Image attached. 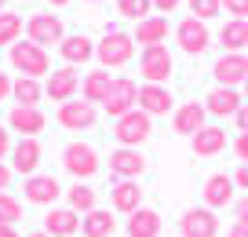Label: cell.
Returning <instances> with one entry per match:
<instances>
[{
  "instance_id": "74e56055",
  "label": "cell",
  "mask_w": 248,
  "mask_h": 237,
  "mask_svg": "<svg viewBox=\"0 0 248 237\" xmlns=\"http://www.w3.org/2000/svg\"><path fill=\"white\" fill-rule=\"evenodd\" d=\"M4 157H11V131L8 128H0V161Z\"/></svg>"
},
{
  "instance_id": "8fae6325",
  "label": "cell",
  "mask_w": 248,
  "mask_h": 237,
  "mask_svg": "<svg viewBox=\"0 0 248 237\" xmlns=\"http://www.w3.org/2000/svg\"><path fill=\"white\" fill-rule=\"evenodd\" d=\"M77 88H80V77H77V69L73 66H62V69H51L47 73V84H44V95L51 102H70L73 95H77Z\"/></svg>"
},
{
  "instance_id": "d6a6232c",
  "label": "cell",
  "mask_w": 248,
  "mask_h": 237,
  "mask_svg": "<svg viewBox=\"0 0 248 237\" xmlns=\"http://www.w3.org/2000/svg\"><path fill=\"white\" fill-rule=\"evenodd\" d=\"M18 219H22V205L8 190H0V226H15Z\"/></svg>"
},
{
  "instance_id": "83f0119b",
  "label": "cell",
  "mask_w": 248,
  "mask_h": 237,
  "mask_svg": "<svg viewBox=\"0 0 248 237\" xmlns=\"http://www.w3.org/2000/svg\"><path fill=\"white\" fill-rule=\"evenodd\" d=\"M109 88H113V77H109V69H95V73H88V77H84V102H92V106L106 102Z\"/></svg>"
},
{
  "instance_id": "8d00e7d4",
  "label": "cell",
  "mask_w": 248,
  "mask_h": 237,
  "mask_svg": "<svg viewBox=\"0 0 248 237\" xmlns=\"http://www.w3.org/2000/svg\"><path fill=\"white\" fill-rule=\"evenodd\" d=\"M233 153H237L241 164H248V131H241V135L233 139Z\"/></svg>"
},
{
  "instance_id": "f546056e",
  "label": "cell",
  "mask_w": 248,
  "mask_h": 237,
  "mask_svg": "<svg viewBox=\"0 0 248 237\" xmlns=\"http://www.w3.org/2000/svg\"><path fill=\"white\" fill-rule=\"evenodd\" d=\"M11 95H15L18 106H37L44 88H40V80H33V77H18L15 84H11Z\"/></svg>"
},
{
  "instance_id": "9a60e30c",
  "label": "cell",
  "mask_w": 248,
  "mask_h": 237,
  "mask_svg": "<svg viewBox=\"0 0 248 237\" xmlns=\"http://www.w3.org/2000/svg\"><path fill=\"white\" fill-rule=\"evenodd\" d=\"M22 193H26L30 205H55L59 193H62V186H59L55 175H30L26 186H22Z\"/></svg>"
},
{
  "instance_id": "8992f818",
  "label": "cell",
  "mask_w": 248,
  "mask_h": 237,
  "mask_svg": "<svg viewBox=\"0 0 248 237\" xmlns=\"http://www.w3.org/2000/svg\"><path fill=\"white\" fill-rule=\"evenodd\" d=\"M139 102V84H135L132 77H113V88H109V95H106V113L113 117V121H121L124 113H132V110H139L135 106Z\"/></svg>"
},
{
  "instance_id": "ac0fdd59",
  "label": "cell",
  "mask_w": 248,
  "mask_h": 237,
  "mask_svg": "<svg viewBox=\"0 0 248 237\" xmlns=\"http://www.w3.org/2000/svg\"><path fill=\"white\" fill-rule=\"evenodd\" d=\"M109 205H113V212H124V215H132L142 208V190L135 179H121V183L109 190Z\"/></svg>"
},
{
  "instance_id": "4fadbf2b",
  "label": "cell",
  "mask_w": 248,
  "mask_h": 237,
  "mask_svg": "<svg viewBox=\"0 0 248 237\" xmlns=\"http://www.w3.org/2000/svg\"><path fill=\"white\" fill-rule=\"evenodd\" d=\"M109 172L117 179H139L146 172V157L139 150H132V146H121V150L109 153Z\"/></svg>"
},
{
  "instance_id": "5bb4252c",
  "label": "cell",
  "mask_w": 248,
  "mask_h": 237,
  "mask_svg": "<svg viewBox=\"0 0 248 237\" xmlns=\"http://www.w3.org/2000/svg\"><path fill=\"white\" fill-rule=\"evenodd\" d=\"M8 124L11 131H18L22 139H37V131H44V113H40V106H11L8 113Z\"/></svg>"
},
{
  "instance_id": "52a82bcc",
  "label": "cell",
  "mask_w": 248,
  "mask_h": 237,
  "mask_svg": "<svg viewBox=\"0 0 248 237\" xmlns=\"http://www.w3.org/2000/svg\"><path fill=\"white\" fill-rule=\"evenodd\" d=\"M175 40H179V47H183L190 59H197V55H204L208 51V44H212V33H208V22H201V18H183V22L175 26Z\"/></svg>"
},
{
  "instance_id": "f1b7e54d",
  "label": "cell",
  "mask_w": 248,
  "mask_h": 237,
  "mask_svg": "<svg viewBox=\"0 0 248 237\" xmlns=\"http://www.w3.org/2000/svg\"><path fill=\"white\" fill-rule=\"evenodd\" d=\"M219 40H223L226 51H245L248 47V18H230L219 30Z\"/></svg>"
},
{
  "instance_id": "cb8c5ba5",
  "label": "cell",
  "mask_w": 248,
  "mask_h": 237,
  "mask_svg": "<svg viewBox=\"0 0 248 237\" xmlns=\"http://www.w3.org/2000/svg\"><path fill=\"white\" fill-rule=\"evenodd\" d=\"M190 142H194V153H197V157H216L219 150H226V131L216 128V124H204V128L197 131Z\"/></svg>"
},
{
  "instance_id": "7bdbcfd3",
  "label": "cell",
  "mask_w": 248,
  "mask_h": 237,
  "mask_svg": "<svg viewBox=\"0 0 248 237\" xmlns=\"http://www.w3.org/2000/svg\"><path fill=\"white\" fill-rule=\"evenodd\" d=\"M237 131H248V102L237 110Z\"/></svg>"
},
{
  "instance_id": "e0dca14e",
  "label": "cell",
  "mask_w": 248,
  "mask_h": 237,
  "mask_svg": "<svg viewBox=\"0 0 248 237\" xmlns=\"http://www.w3.org/2000/svg\"><path fill=\"white\" fill-rule=\"evenodd\" d=\"M171 102L175 99H171V92L164 84H142L139 88V110L146 117H164L171 110Z\"/></svg>"
},
{
  "instance_id": "1f68e13d",
  "label": "cell",
  "mask_w": 248,
  "mask_h": 237,
  "mask_svg": "<svg viewBox=\"0 0 248 237\" xmlns=\"http://www.w3.org/2000/svg\"><path fill=\"white\" fill-rule=\"evenodd\" d=\"M18 37H22V18L0 11V44H18Z\"/></svg>"
},
{
  "instance_id": "bcb514c9",
  "label": "cell",
  "mask_w": 248,
  "mask_h": 237,
  "mask_svg": "<svg viewBox=\"0 0 248 237\" xmlns=\"http://www.w3.org/2000/svg\"><path fill=\"white\" fill-rule=\"evenodd\" d=\"M0 237H18V230L15 226H0Z\"/></svg>"
},
{
  "instance_id": "60d3db41",
  "label": "cell",
  "mask_w": 248,
  "mask_h": 237,
  "mask_svg": "<svg viewBox=\"0 0 248 237\" xmlns=\"http://www.w3.org/2000/svg\"><path fill=\"white\" fill-rule=\"evenodd\" d=\"M11 84H15V80H11L8 73H0V102H4V99L11 95Z\"/></svg>"
},
{
  "instance_id": "4316f807",
  "label": "cell",
  "mask_w": 248,
  "mask_h": 237,
  "mask_svg": "<svg viewBox=\"0 0 248 237\" xmlns=\"http://www.w3.org/2000/svg\"><path fill=\"white\" fill-rule=\"evenodd\" d=\"M80 230H84V237H113L117 219L106 212V208H95V212L80 215Z\"/></svg>"
},
{
  "instance_id": "5b68a950",
  "label": "cell",
  "mask_w": 248,
  "mask_h": 237,
  "mask_svg": "<svg viewBox=\"0 0 248 237\" xmlns=\"http://www.w3.org/2000/svg\"><path fill=\"white\" fill-rule=\"evenodd\" d=\"M175 69V59L164 44H154V47H142L139 55V73L146 77V84H164Z\"/></svg>"
},
{
  "instance_id": "681fc988",
  "label": "cell",
  "mask_w": 248,
  "mask_h": 237,
  "mask_svg": "<svg viewBox=\"0 0 248 237\" xmlns=\"http://www.w3.org/2000/svg\"><path fill=\"white\" fill-rule=\"evenodd\" d=\"M241 88H245V102H248V77H245V84H241Z\"/></svg>"
},
{
  "instance_id": "f6af8a7d",
  "label": "cell",
  "mask_w": 248,
  "mask_h": 237,
  "mask_svg": "<svg viewBox=\"0 0 248 237\" xmlns=\"http://www.w3.org/2000/svg\"><path fill=\"white\" fill-rule=\"evenodd\" d=\"M226 237H248V226H241V222H233V226L226 230Z\"/></svg>"
},
{
  "instance_id": "c3c4849f",
  "label": "cell",
  "mask_w": 248,
  "mask_h": 237,
  "mask_svg": "<svg viewBox=\"0 0 248 237\" xmlns=\"http://www.w3.org/2000/svg\"><path fill=\"white\" fill-rule=\"evenodd\" d=\"M30 237H47V234H44V230H33V234H30Z\"/></svg>"
},
{
  "instance_id": "3957f363",
  "label": "cell",
  "mask_w": 248,
  "mask_h": 237,
  "mask_svg": "<svg viewBox=\"0 0 248 237\" xmlns=\"http://www.w3.org/2000/svg\"><path fill=\"white\" fill-rule=\"evenodd\" d=\"M62 168L70 172L77 183H84V179L99 175L102 161H99V153H95V146H88V142H70L66 150H62Z\"/></svg>"
},
{
  "instance_id": "836d02e7",
  "label": "cell",
  "mask_w": 248,
  "mask_h": 237,
  "mask_svg": "<svg viewBox=\"0 0 248 237\" xmlns=\"http://www.w3.org/2000/svg\"><path fill=\"white\" fill-rule=\"evenodd\" d=\"M117 11H121L124 18H135V22H142V18H150L154 4H150V0H117Z\"/></svg>"
},
{
  "instance_id": "e575fe53",
  "label": "cell",
  "mask_w": 248,
  "mask_h": 237,
  "mask_svg": "<svg viewBox=\"0 0 248 237\" xmlns=\"http://www.w3.org/2000/svg\"><path fill=\"white\" fill-rule=\"evenodd\" d=\"M186 4H190L194 18H201V22H208V18H216L223 11V0H186Z\"/></svg>"
},
{
  "instance_id": "816d5d0a",
  "label": "cell",
  "mask_w": 248,
  "mask_h": 237,
  "mask_svg": "<svg viewBox=\"0 0 248 237\" xmlns=\"http://www.w3.org/2000/svg\"><path fill=\"white\" fill-rule=\"evenodd\" d=\"M92 4H99V0H92Z\"/></svg>"
},
{
  "instance_id": "d6986e66",
  "label": "cell",
  "mask_w": 248,
  "mask_h": 237,
  "mask_svg": "<svg viewBox=\"0 0 248 237\" xmlns=\"http://www.w3.org/2000/svg\"><path fill=\"white\" fill-rule=\"evenodd\" d=\"M233 201V175H226V172H216V175H208V183H204V208H226Z\"/></svg>"
},
{
  "instance_id": "d590c367",
  "label": "cell",
  "mask_w": 248,
  "mask_h": 237,
  "mask_svg": "<svg viewBox=\"0 0 248 237\" xmlns=\"http://www.w3.org/2000/svg\"><path fill=\"white\" fill-rule=\"evenodd\" d=\"M223 8L233 18H248V0H223Z\"/></svg>"
},
{
  "instance_id": "ffe728a7",
  "label": "cell",
  "mask_w": 248,
  "mask_h": 237,
  "mask_svg": "<svg viewBox=\"0 0 248 237\" xmlns=\"http://www.w3.org/2000/svg\"><path fill=\"white\" fill-rule=\"evenodd\" d=\"M80 230V215L73 208H51L44 219V234L47 237H73Z\"/></svg>"
},
{
  "instance_id": "f907efd6",
  "label": "cell",
  "mask_w": 248,
  "mask_h": 237,
  "mask_svg": "<svg viewBox=\"0 0 248 237\" xmlns=\"http://www.w3.org/2000/svg\"><path fill=\"white\" fill-rule=\"evenodd\" d=\"M4 4H8V0H0V11H4Z\"/></svg>"
},
{
  "instance_id": "603a6c76",
  "label": "cell",
  "mask_w": 248,
  "mask_h": 237,
  "mask_svg": "<svg viewBox=\"0 0 248 237\" xmlns=\"http://www.w3.org/2000/svg\"><path fill=\"white\" fill-rule=\"evenodd\" d=\"M204 117H208V110H204L201 102H186V106L175 110V131H179V135H190V139H194L197 131L204 128Z\"/></svg>"
},
{
  "instance_id": "b9f144b4",
  "label": "cell",
  "mask_w": 248,
  "mask_h": 237,
  "mask_svg": "<svg viewBox=\"0 0 248 237\" xmlns=\"http://www.w3.org/2000/svg\"><path fill=\"white\" fill-rule=\"evenodd\" d=\"M8 183H11V164L0 161V190H8Z\"/></svg>"
},
{
  "instance_id": "4dcf8cb0",
  "label": "cell",
  "mask_w": 248,
  "mask_h": 237,
  "mask_svg": "<svg viewBox=\"0 0 248 237\" xmlns=\"http://www.w3.org/2000/svg\"><path fill=\"white\" fill-rule=\"evenodd\" d=\"M66 197H70V208H73L77 215L95 212V190H92V186L77 183V186H70V190H66Z\"/></svg>"
},
{
  "instance_id": "7c38bea8",
  "label": "cell",
  "mask_w": 248,
  "mask_h": 237,
  "mask_svg": "<svg viewBox=\"0 0 248 237\" xmlns=\"http://www.w3.org/2000/svg\"><path fill=\"white\" fill-rule=\"evenodd\" d=\"M179 234L183 237H216L219 234V219L212 208H190L179 219Z\"/></svg>"
},
{
  "instance_id": "44dd1931",
  "label": "cell",
  "mask_w": 248,
  "mask_h": 237,
  "mask_svg": "<svg viewBox=\"0 0 248 237\" xmlns=\"http://www.w3.org/2000/svg\"><path fill=\"white\" fill-rule=\"evenodd\" d=\"M245 106V99L237 95V88H216V92L204 99V110H208L212 117H237V110Z\"/></svg>"
},
{
  "instance_id": "484cf974",
  "label": "cell",
  "mask_w": 248,
  "mask_h": 237,
  "mask_svg": "<svg viewBox=\"0 0 248 237\" xmlns=\"http://www.w3.org/2000/svg\"><path fill=\"white\" fill-rule=\"evenodd\" d=\"M161 234V215L154 208H139L128 215V237H157Z\"/></svg>"
},
{
  "instance_id": "7a4b0ae2",
  "label": "cell",
  "mask_w": 248,
  "mask_h": 237,
  "mask_svg": "<svg viewBox=\"0 0 248 237\" xmlns=\"http://www.w3.org/2000/svg\"><path fill=\"white\" fill-rule=\"evenodd\" d=\"M8 59H11V66L18 69V77H33V80L51 69L47 51L40 44H33V40H18V44H11L8 47Z\"/></svg>"
},
{
  "instance_id": "ba28073f",
  "label": "cell",
  "mask_w": 248,
  "mask_h": 237,
  "mask_svg": "<svg viewBox=\"0 0 248 237\" xmlns=\"http://www.w3.org/2000/svg\"><path fill=\"white\" fill-rule=\"evenodd\" d=\"M212 73H216L219 88H237L245 84L248 77V55L245 51H223L216 59V66H212Z\"/></svg>"
},
{
  "instance_id": "f35d334b",
  "label": "cell",
  "mask_w": 248,
  "mask_h": 237,
  "mask_svg": "<svg viewBox=\"0 0 248 237\" xmlns=\"http://www.w3.org/2000/svg\"><path fill=\"white\" fill-rule=\"evenodd\" d=\"M150 4H154L157 11H164V15H171V11H175L179 4H183V0H150Z\"/></svg>"
},
{
  "instance_id": "2e32d148",
  "label": "cell",
  "mask_w": 248,
  "mask_h": 237,
  "mask_svg": "<svg viewBox=\"0 0 248 237\" xmlns=\"http://www.w3.org/2000/svg\"><path fill=\"white\" fill-rule=\"evenodd\" d=\"M37 164H40V142L37 139H18V142L11 146V172L30 179L33 172H37Z\"/></svg>"
},
{
  "instance_id": "30bf717a",
  "label": "cell",
  "mask_w": 248,
  "mask_h": 237,
  "mask_svg": "<svg viewBox=\"0 0 248 237\" xmlns=\"http://www.w3.org/2000/svg\"><path fill=\"white\" fill-rule=\"evenodd\" d=\"M26 37L33 40V44H62V18L51 15V11H40V15H30V22H26Z\"/></svg>"
},
{
  "instance_id": "277c9868",
  "label": "cell",
  "mask_w": 248,
  "mask_h": 237,
  "mask_svg": "<svg viewBox=\"0 0 248 237\" xmlns=\"http://www.w3.org/2000/svg\"><path fill=\"white\" fill-rule=\"evenodd\" d=\"M150 131H154V117H146L142 110H132V113H124L121 121H117L113 139H117L121 146H132V150H139V146L150 139Z\"/></svg>"
},
{
  "instance_id": "d4e9b609",
  "label": "cell",
  "mask_w": 248,
  "mask_h": 237,
  "mask_svg": "<svg viewBox=\"0 0 248 237\" xmlns=\"http://www.w3.org/2000/svg\"><path fill=\"white\" fill-rule=\"evenodd\" d=\"M59 55H62L66 62H88V59H95V40H92V37H84V33L62 37Z\"/></svg>"
},
{
  "instance_id": "7402d4cb",
  "label": "cell",
  "mask_w": 248,
  "mask_h": 237,
  "mask_svg": "<svg viewBox=\"0 0 248 237\" xmlns=\"http://www.w3.org/2000/svg\"><path fill=\"white\" fill-rule=\"evenodd\" d=\"M135 44H142V47H154V44H164L168 40V18H161V15H150V18H142V22H135Z\"/></svg>"
},
{
  "instance_id": "ee69618b",
  "label": "cell",
  "mask_w": 248,
  "mask_h": 237,
  "mask_svg": "<svg viewBox=\"0 0 248 237\" xmlns=\"http://www.w3.org/2000/svg\"><path fill=\"white\" fill-rule=\"evenodd\" d=\"M237 222H241V226H248V197L237 205Z\"/></svg>"
},
{
  "instance_id": "6da1fadb",
  "label": "cell",
  "mask_w": 248,
  "mask_h": 237,
  "mask_svg": "<svg viewBox=\"0 0 248 237\" xmlns=\"http://www.w3.org/2000/svg\"><path fill=\"white\" fill-rule=\"evenodd\" d=\"M135 55V37L124 30H106V37L95 44V59L102 62V69H117V66H128Z\"/></svg>"
},
{
  "instance_id": "9c48e42d",
  "label": "cell",
  "mask_w": 248,
  "mask_h": 237,
  "mask_svg": "<svg viewBox=\"0 0 248 237\" xmlns=\"http://www.w3.org/2000/svg\"><path fill=\"white\" fill-rule=\"evenodd\" d=\"M59 124L66 131H84V128H92L95 121H99V110L92 106V102H84V99H70V102H62L59 106Z\"/></svg>"
},
{
  "instance_id": "7dc6e473",
  "label": "cell",
  "mask_w": 248,
  "mask_h": 237,
  "mask_svg": "<svg viewBox=\"0 0 248 237\" xmlns=\"http://www.w3.org/2000/svg\"><path fill=\"white\" fill-rule=\"evenodd\" d=\"M47 4H51V8H62V4H70V0H47Z\"/></svg>"
},
{
  "instance_id": "ab89813d",
  "label": "cell",
  "mask_w": 248,
  "mask_h": 237,
  "mask_svg": "<svg viewBox=\"0 0 248 237\" xmlns=\"http://www.w3.org/2000/svg\"><path fill=\"white\" fill-rule=\"evenodd\" d=\"M233 186H241V190H248V164H241V168L233 172Z\"/></svg>"
}]
</instances>
